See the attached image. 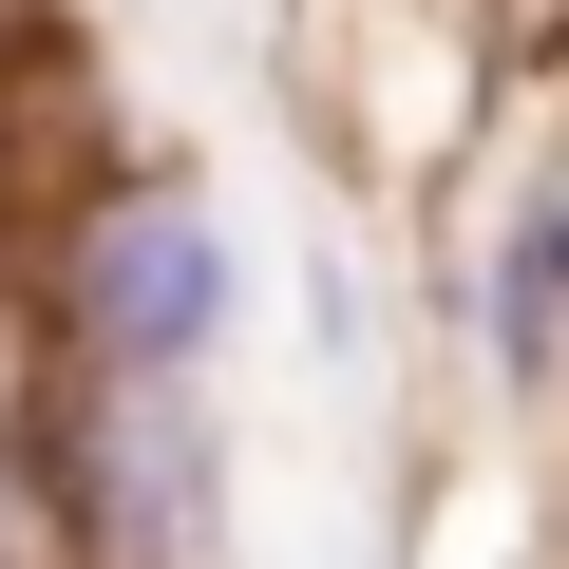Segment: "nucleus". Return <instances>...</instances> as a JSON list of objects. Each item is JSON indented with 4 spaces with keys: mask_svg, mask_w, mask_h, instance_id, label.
Masks as SVG:
<instances>
[{
    "mask_svg": "<svg viewBox=\"0 0 569 569\" xmlns=\"http://www.w3.org/2000/svg\"><path fill=\"white\" fill-rule=\"evenodd\" d=\"M39 342L58 380H209L247 342V228L209 171H96L39 247Z\"/></svg>",
    "mask_w": 569,
    "mask_h": 569,
    "instance_id": "nucleus-1",
    "label": "nucleus"
},
{
    "mask_svg": "<svg viewBox=\"0 0 569 569\" xmlns=\"http://www.w3.org/2000/svg\"><path fill=\"white\" fill-rule=\"evenodd\" d=\"M58 569H228V437L209 380H58L20 437Z\"/></svg>",
    "mask_w": 569,
    "mask_h": 569,
    "instance_id": "nucleus-2",
    "label": "nucleus"
},
{
    "mask_svg": "<svg viewBox=\"0 0 569 569\" xmlns=\"http://www.w3.org/2000/svg\"><path fill=\"white\" fill-rule=\"evenodd\" d=\"M550 361H569V171L512 152V171H493V228H475V380L531 418Z\"/></svg>",
    "mask_w": 569,
    "mask_h": 569,
    "instance_id": "nucleus-3",
    "label": "nucleus"
}]
</instances>
